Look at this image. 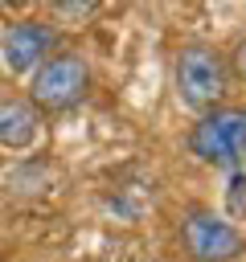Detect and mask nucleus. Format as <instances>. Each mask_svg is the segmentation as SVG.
I'll return each instance as SVG.
<instances>
[{"instance_id": "3", "label": "nucleus", "mask_w": 246, "mask_h": 262, "mask_svg": "<svg viewBox=\"0 0 246 262\" xmlns=\"http://www.w3.org/2000/svg\"><path fill=\"white\" fill-rule=\"evenodd\" d=\"M189 151L213 168H246V106H217L189 131Z\"/></svg>"}, {"instance_id": "2", "label": "nucleus", "mask_w": 246, "mask_h": 262, "mask_svg": "<svg viewBox=\"0 0 246 262\" xmlns=\"http://www.w3.org/2000/svg\"><path fill=\"white\" fill-rule=\"evenodd\" d=\"M90 94V66L74 49L49 53L29 74V106L37 115H66Z\"/></svg>"}, {"instance_id": "4", "label": "nucleus", "mask_w": 246, "mask_h": 262, "mask_svg": "<svg viewBox=\"0 0 246 262\" xmlns=\"http://www.w3.org/2000/svg\"><path fill=\"white\" fill-rule=\"evenodd\" d=\"M180 237H184V250L193 254V262H234L242 258L246 250V237L234 221L217 217L213 209L205 205H189L184 217H180Z\"/></svg>"}, {"instance_id": "1", "label": "nucleus", "mask_w": 246, "mask_h": 262, "mask_svg": "<svg viewBox=\"0 0 246 262\" xmlns=\"http://www.w3.org/2000/svg\"><path fill=\"white\" fill-rule=\"evenodd\" d=\"M172 82H176V98L197 115L225 106V94H230L225 53L209 41H184L172 61Z\"/></svg>"}, {"instance_id": "8", "label": "nucleus", "mask_w": 246, "mask_h": 262, "mask_svg": "<svg viewBox=\"0 0 246 262\" xmlns=\"http://www.w3.org/2000/svg\"><path fill=\"white\" fill-rule=\"evenodd\" d=\"M49 12L86 20V16H94V12H98V4H94V0H57V4H49Z\"/></svg>"}, {"instance_id": "9", "label": "nucleus", "mask_w": 246, "mask_h": 262, "mask_svg": "<svg viewBox=\"0 0 246 262\" xmlns=\"http://www.w3.org/2000/svg\"><path fill=\"white\" fill-rule=\"evenodd\" d=\"M225 66H230V78H238V82L246 86V37L234 45V53L225 57Z\"/></svg>"}, {"instance_id": "7", "label": "nucleus", "mask_w": 246, "mask_h": 262, "mask_svg": "<svg viewBox=\"0 0 246 262\" xmlns=\"http://www.w3.org/2000/svg\"><path fill=\"white\" fill-rule=\"evenodd\" d=\"M225 213L234 221H246V168H234L225 176Z\"/></svg>"}, {"instance_id": "6", "label": "nucleus", "mask_w": 246, "mask_h": 262, "mask_svg": "<svg viewBox=\"0 0 246 262\" xmlns=\"http://www.w3.org/2000/svg\"><path fill=\"white\" fill-rule=\"evenodd\" d=\"M41 115L29 106V98L0 94V147H29L37 139Z\"/></svg>"}, {"instance_id": "5", "label": "nucleus", "mask_w": 246, "mask_h": 262, "mask_svg": "<svg viewBox=\"0 0 246 262\" xmlns=\"http://www.w3.org/2000/svg\"><path fill=\"white\" fill-rule=\"evenodd\" d=\"M57 45H61V33L53 25H45V20H16L0 37V57H4L8 74H33L49 53H57Z\"/></svg>"}]
</instances>
